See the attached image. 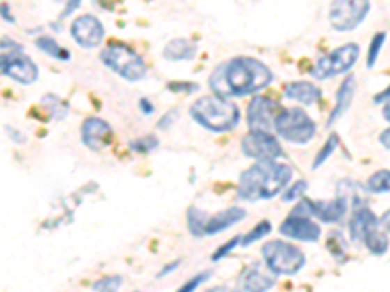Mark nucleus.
<instances>
[{
	"mask_svg": "<svg viewBox=\"0 0 390 292\" xmlns=\"http://www.w3.org/2000/svg\"><path fill=\"white\" fill-rule=\"evenodd\" d=\"M306 189H309V184H306L304 179H299V181H295V184H291L289 187H287V189H285V193H283V201H285V203H289V201H297V199L304 197Z\"/></svg>",
	"mask_w": 390,
	"mask_h": 292,
	"instance_id": "obj_33",
	"label": "nucleus"
},
{
	"mask_svg": "<svg viewBox=\"0 0 390 292\" xmlns=\"http://www.w3.org/2000/svg\"><path fill=\"white\" fill-rule=\"evenodd\" d=\"M338 145H340V138H338V135H330L328 136V140L324 143V146L320 148V152L316 154V158H314V162H312V170H318L328 158H330L334 152H336V148H338Z\"/></svg>",
	"mask_w": 390,
	"mask_h": 292,
	"instance_id": "obj_27",
	"label": "nucleus"
},
{
	"mask_svg": "<svg viewBox=\"0 0 390 292\" xmlns=\"http://www.w3.org/2000/svg\"><path fill=\"white\" fill-rule=\"evenodd\" d=\"M141 109H143V113H145V115H150V113L155 111V107L150 106V102H148V99H141Z\"/></svg>",
	"mask_w": 390,
	"mask_h": 292,
	"instance_id": "obj_46",
	"label": "nucleus"
},
{
	"mask_svg": "<svg viewBox=\"0 0 390 292\" xmlns=\"http://www.w3.org/2000/svg\"><path fill=\"white\" fill-rule=\"evenodd\" d=\"M102 63L109 67L114 72L127 80V82H139L146 76V65L143 58L136 55L131 47L123 43H109L100 53Z\"/></svg>",
	"mask_w": 390,
	"mask_h": 292,
	"instance_id": "obj_5",
	"label": "nucleus"
},
{
	"mask_svg": "<svg viewBox=\"0 0 390 292\" xmlns=\"http://www.w3.org/2000/svg\"><path fill=\"white\" fill-rule=\"evenodd\" d=\"M283 94H285V97H289L292 102H299V104H304V106H312L322 97L320 88L312 84V82H306V80H295V82L285 84Z\"/></svg>",
	"mask_w": 390,
	"mask_h": 292,
	"instance_id": "obj_19",
	"label": "nucleus"
},
{
	"mask_svg": "<svg viewBox=\"0 0 390 292\" xmlns=\"http://www.w3.org/2000/svg\"><path fill=\"white\" fill-rule=\"evenodd\" d=\"M0 49L2 51H8V53H24V47L16 43L12 38H2L0 39Z\"/></svg>",
	"mask_w": 390,
	"mask_h": 292,
	"instance_id": "obj_37",
	"label": "nucleus"
},
{
	"mask_svg": "<svg viewBox=\"0 0 390 292\" xmlns=\"http://www.w3.org/2000/svg\"><path fill=\"white\" fill-rule=\"evenodd\" d=\"M262 257L265 267L273 275H295L301 271L306 263L301 248H297L295 243L283 242V240L263 243Z\"/></svg>",
	"mask_w": 390,
	"mask_h": 292,
	"instance_id": "obj_6",
	"label": "nucleus"
},
{
	"mask_svg": "<svg viewBox=\"0 0 390 292\" xmlns=\"http://www.w3.org/2000/svg\"><path fill=\"white\" fill-rule=\"evenodd\" d=\"M275 286V275L270 269L254 263L248 265L238 277V289L246 292H267Z\"/></svg>",
	"mask_w": 390,
	"mask_h": 292,
	"instance_id": "obj_16",
	"label": "nucleus"
},
{
	"mask_svg": "<svg viewBox=\"0 0 390 292\" xmlns=\"http://www.w3.org/2000/svg\"><path fill=\"white\" fill-rule=\"evenodd\" d=\"M292 179V168L277 160H258L240 175L238 197L244 201H265L279 195Z\"/></svg>",
	"mask_w": 390,
	"mask_h": 292,
	"instance_id": "obj_2",
	"label": "nucleus"
},
{
	"mask_svg": "<svg viewBox=\"0 0 390 292\" xmlns=\"http://www.w3.org/2000/svg\"><path fill=\"white\" fill-rule=\"evenodd\" d=\"M168 88H170L172 92H185V94H194V92L199 90V86L194 84V82H170Z\"/></svg>",
	"mask_w": 390,
	"mask_h": 292,
	"instance_id": "obj_36",
	"label": "nucleus"
},
{
	"mask_svg": "<svg viewBox=\"0 0 390 292\" xmlns=\"http://www.w3.org/2000/svg\"><path fill=\"white\" fill-rule=\"evenodd\" d=\"M240 240H242V236H234L231 242H226L224 245H221V248L213 253V257H211V259H213V261H221L224 255H228V253L233 252L236 245H240Z\"/></svg>",
	"mask_w": 390,
	"mask_h": 292,
	"instance_id": "obj_35",
	"label": "nucleus"
},
{
	"mask_svg": "<svg viewBox=\"0 0 390 292\" xmlns=\"http://www.w3.org/2000/svg\"><path fill=\"white\" fill-rule=\"evenodd\" d=\"M273 72L265 63L254 57H233L214 68L209 76L213 94L221 97H240L258 94L272 84Z\"/></svg>",
	"mask_w": 390,
	"mask_h": 292,
	"instance_id": "obj_1",
	"label": "nucleus"
},
{
	"mask_svg": "<svg viewBox=\"0 0 390 292\" xmlns=\"http://www.w3.org/2000/svg\"><path fill=\"white\" fill-rule=\"evenodd\" d=\"M6 133H8V136L12 138V140H16L18 145H22V143H26V136H20L22 133L20 131H16L14 127H6Z\"/></svg>",
	"mask_w": 390,
	"mask_h": 292,
	"instance_id": "obj_42",
	"label": "nucleus"
},
{
	"mask_svg": "<svg viewBox=\"0 0 390 292\" xmlns=\"http://www.w3.org/2000/svg\"><path fill=\"white\" fill-rule=\"evenodd\" d=\"M197 55V47L189 39L178 38L172 39L162 51V57L166 60H192Z\"/></svg>",
	"mask_w": 390,
	"mask_h": 292,
	"instance_id": "obj_21",
	"label": "nucleus"
},
{
	"mask_svg": "<svg viewBox=\"0 0 390 292\" xmlns=\"http://www.w3.org/2000/svg\"><path fill=\"white\" fill-rule=\"evenodd\" d=\"M273 129L281 138L289 140L292 145H309L316 135V123L301 107L279 109Z\"/></svg>",
	"mask_w": 390,
	"mask_h": 292,
	"instance_id": "obj_4",
	"label": "nucleus"
},
{
	"mask_svg": "<svg viewBox=\"0 0 390 292\" xmlns=\"http://www.w3.org/2000/svg\"><path fill=\"white\" fill-rule=\"evenodd\" d=\"M211 275H213V273H211V271L199 273L197 277H194V279H189V281L185 282V284H184V286H182V289H180V291H182V292H192V291H195V289H199V286H201L203 282H207V281H209V279H211Z\"/></svg>",
	"mask_w": 390,
	"mask_h": 292,
	"instance_id": "obj_34",
	"label": "nucleus"
},
{
	"mask_svg": "<svg viewBox=\"0 0 390 292\" xmlns=\"http://www.w3.org/2000/svg\"><path fill=\"white\" fill-rule=\"evenodd\" d=\"M180 263H182V261H180V259H176L174 263H168V265H164V267H162V269L158 271V279H162V277H166L168 273L176 271V269L180 267Z\"/></svg>",
	"mask_w": 390,
	"mask_h": 292,
	"instance_id": "obj_40",
	"label": "nucleus"
},
{
	"mask_svg": "<svg viewBox=\"0 0 390 292\" xmlns=\"http://www.w3.org/2000/svg\"><path fill=\"white\" fill-rule=\"evenodd\" d=\"M379 143L382 146H384L387 150H390V127H389V129H384V131L380 133V135H379Z\"/></svg>",
	"mask_w": 390,
	"mask_h": 292,
	"instance_id": "obj_43",
	"label": "nucleus"
},
{
	"mask_svg": "<svg viewBox=\"0 0 390 292\" xmlns=\"http://www.w3.org/2000/svg\"><path fill=\"white\" fill-rule=\"evenodd\" d=\"M379 216L367 206H359L350 218V238L353 242L363 243L375 230H379Z\"/></svg>",
	"mask_w": 390,
	"mask_h": 292,
	"instance_id": "obj_17",
	"label": "nucleus"
},
{
	"mask_svg": "<svg viewBox=\"0 0 390 292\" xmlns=\"http://www.w3.org/2000/svg\"><path fill=\"white\" fill-rule=\"evenodd\" d=\"M369 10L370 0H334L328 18L336 31H351L367 18Z\"/></svg>",
	"mask_w": 390,
	"mask_h": 292,
	"instance_id": "obj_8",
	"label": "nucleus"
},
{
	"mask_svg": "<svg viewBox=\"0 0 390 292\" xmlns=\"http://www.w3.org/2000/svg\"><path fill=\"white\" fill-rule=\"evenodd\" d=\"M82 4V0H68L67 4H65V10H63V14H61V18H68L75 10L78 8Z\"/></svg>",
	"mask_w": 390,
	"mask_h": 292,
	"instance_id": "obj_38",
	"label": "nucleus"
},
{
	"mask_svg": "<svg viewBox=\"0 0 390 292\" xmlns=\"http://www.w3.org/2000/svg\"><path fill=\"white\" fill-rule=\"evenodd\" d=\"M365 189L369 193H390V170H377L370 174Z\"/></svg>",
	"mask_w": 390,
	"mask_h": 292,
	"instance_id": "obj_23",
	"label": "nucleus"
},
{
	"mask_svg": "<svg viewBox=\"0 0 390 292\" xmlns=\"http://www.w3.org/2000/svg\"><path fill=\"white\" fill-rule=\"evenodd\" d=\"M270 232H272V224L267 222V220H262V222L256 224L250 232L244 234L242 240H240V245H250V243L258 242V240L265 238V236H267Z\"/></svg>",
	"mask_w": 390,
	"mask_h": 292,
	"instance_id": "obj_29",
	"label": "nucleus"
},
{
	"mask_svg": "<svg viewBox=\"0 0 390 292\" xmlns=\"http://www.w3.org/2000/svg\"><path fill=\"white\" fill-rule=\"evenodd\" d=\"M121 284H123V279H121L119 275H106V277L98 279V281L92 284V291L114 292V291H117V289H119Z\"/></svg>",
	"mask_w": 390,
	"mask_h": 292,
	"instance_id": "obj_31",
	"label": "nucleus"
},
{
	"mask_svg": "<svg viewBox=\"0 0 390 292\" xmlns=\"http://www.w3.org/2000/svg\"><path fill=\"white\" fill-rule=\"evenodd\" d=\"M353 97H355V76L351 74V76L343 78V82H341L338 92H336V106L332 109L330 119H328V127L334 125V123L350 109L351 104H353Z\"/></svg>",
	"mask_w": 390,
	"mask_h": 292,
	"instance_id": "obj_20",
	"label": "nucleus"
},
{
	"mask_svg": "<svg viewBox=\"0 0 390 292\" xmlns=\"http://www.w3.org/2000/svg\"><path fill=\"white\" fill-rule=\"evenodd\" d=\"M80 135H82V145L88 146L92 152H102L111 143L114 129L100 117H88L80 127Z\"/></svg>",
	"mask_w": 390,
	"mask_h": 292,
	"instance_id": "obj_15",
	"label": "nucleus"
},
{
	"mask_svg": "<svg viewBox=\"0 0 390 292\" xmlns=\"http://www.w3.org/2000/svg\"><path fill=\"white\" fill-rule=\"evenodd\" d=\"M2 74L12 78L18 84H33L39 76L38 65L24 53H6V60L2 67Z\"/></svg>",
	"mask_w": 390,
	"mask_h": 292,
	"instance_id": "obj_14",
	"label": "nucleus"
},
{
	"mask_svg": "<svg viewBox=\"0 0 390 292\" xmlns=\"http://www.w3.org/2000/svg\"><path fill=\"white\" fill-rule=\"evenodd\" d=\"M328 250H330V253L336 259L345 261V257H348V243L341 238L340 232L330 234V238H328Z\"/></svg>",
	"mask_w": 390,
	"mask_h": 292,
	"instance_id": "obj_30",
	"label": "nucleus"
},
{
	"mask_svg": "<svg viewBox=\"0 0 390 292\" xmlns=\"http://www.w3.org/2000/svg\"><path fill=\"white\" fill-rule=\"evenodd\" d=\"M36 47H38L41 53H45V55H49V57L53 58H58V60H68V58H70V53H68L67 49L61 47L55 39L47 38V35H41V38L36 39Z\"/></svg>",
	"mask_w": 390,
	"mask_h": 292,
	"instance_id": "obj_22",
	"label": "nucleus"
},
{
	"mask_svg": "<svg viewBox=\"0 0 390 292\" xmlns=\"http://www.w3.org/2000/svg\"><path fill=\"white\" fill-rule=\"evenodd\" d=\"M242 152L254 160H277L283 156L279 140L270 131H250L242 138Z\"/></svg>",
	"mask_w": 390,
	"mask_h": 292,
	"instance_id": "obj_10",
	"label": "nucleus"
},
{
	"mask_svg": "<svg viewBox=\"0 0 390 292\" xmlns=\"http://www.w3.org/2000/svg\"><path fill=\"white\" fill-rule=\"evenodd\" d=\"M363 245H365V248L369 250V253H373V255H384L390 248L389 236L379 228V230H375V232L370 234L369 238L363 242Z\"/></svg>",
	"mask_w": 390,
	"mask_h": 292,
	"instance_id": "obj_24",
	"label": "nucleus"
},
{
	"mask_svg": "<svg viewBox=\"0 0 390 292\" xmlns=\"http://www.w3.org/2000/svg\"><path fill=\"white\" fill-rule=\"evenodd\" d=\"M361 57V47L357 43H345L341 47L334 49L328 55H322L314 67H312L311 74L318 80H328V78L338 76V74H345L348 70L355 67V63Z\"/></svg>",
	"mask_w": 390,
	"mask_h": 292,
	"instance_id": "obj_7",
	"label": "nucleus"
},
{
	"mask_svg": "<svg viewBox=\"0 0 390 292\" xmlns=\"http://www.w3.org/2000/svg\"><path fill=\"white\" fill-rule=\"evenodd\" d=\"M379 222H380V226H382V228L387 230V232H390V209L387 211V213L382 214V216H380Z\"/></svg>",
	"mask_w": 390,
	"mask_h": 292,
	"instance_id": "obj_45",
	"label": "nucleus"
},
{
	"mask_svg": "<svg viewBox=\"0 0 390 292\" xmlns=\"http://www.w3.org/2000/svg\"><path fill=\"white\" fill-rule=\"evenodd\" d=\"M292 213L314 216L320 222H340L343 214L348 213V197L340 195L330 201H311L306 197H301V203L292 209Z\"/></svg>",
	"mask_w": 390,
	"mask_h": 292,
	"instance_id": "obj_9",
	"label": "nucleus"
},
{
	"mask_svg": "<svg viewBox=\"0 0 390 292\" xmlns=\"http://www.w3.org/2000/svg\"><path fill=\"white\" fill-rule=\"evenodd\" d=\"M389 99H390V86L387 88V90L379 92V94H375V97H373V102H375L377 106L384 104V102H389Z\"/></svg>",
	"mask_w": 390,
	"mask_h": 292,
	"instance_id": "obj_41",
	"label": "nucleus"
},
{
	"mask_svg": "<svg viewBox=\"0 0 390 292\" xmlns=\"http://www.w3.org/2000/svg\"><path fill=\"white\" fill-rule=\"evenodd\" d=\"M0 18L4 19V22H8V24H16V18L12 16L8 4H0Z\"/></svg>",
	"mask_w": 390,
	"mask_h": 292,
	"instance_id": "obj_39",
	"label": "nucleus"
},
{
	"mask_svg": "<svg viewBox=\"0 0 390 292\" xmlns=\"http://www.w3.org/2000/svg\"><path fill=\"white\" fill-rule=\"evenodd\" d=\"M70 35H72V39L77 41L80 47L94 49L102 45L106 31H104V26H102V22L96 16L82 14V16L72 19V24H70Z\"/></svg>",
	"mask_w": 390,
	"mask_h": 292,
	"instance_id": "obj_11",
	"label": "nucleus"
},
{
	"mask_svg": "<svg viewBox=\"0 0 390 292\" xmlns=\"http://www.w3.org/2000/svg\"><path fill=\"white\" fill-rule=\"evenodd\" d=\"M382 119L390 123V99L389 102H384V107H382Z\"/></svg>",
	"mask_w": 390,
	"mask_h": 292,
	"instance_id": "obj_47",
	"label": "nucleus"
},
{
	"mask_svg": "<svg viewBox=\"0 0 390 292\" xmlns=\"http://www.w3.org/2000/svg\"><path fill=\"white\" fill-rule=\"evenodd\" d=\"M189 113L195 121L213 133L233 131L240 123V109L236 104L228 102V97L203 96L189 107Z\"/></svg>",
	"mask_w": 390,
	"mask_h": 292,
	"instance_id": "obj_3",
	"label": "nucleus"
},
{
	"mask_svg": "<svg viewBox=\"0 0 390 292\" xmlns=\"http://www.w3.org/2000/svg\"><path fill=\"white\" fill-rule=\"evenodd\" d=\"M158 145H160V140H158L155 135H145L141 136V138H136V140H133V143L129 145V148L135 150V152H150V150H156Z\"/></svg>",
	"mask_w": 390,
	"mask_h": 292,
	"instance_id": "obj_32",
	"label": "nucleus"
},
{
	"mask_svg": "<svg viewBox=\"0 0 390 292\" xmlns=\"http://www.w3.org/2000/svg\"><path fill=\"white\" fill-rule=\"evenodd\" d=\"M384 41H387V33H384V31H379V33L373 35L369 51H367V68H373L375 65H377V58H379L380 51H382Z\"/></svg>",
	"mask_w": 390,
	"mask_h": 292,
	"instance_id": "obj_28",
	"label": "nucleus"
},
{
	"mask_svg": "<svg viewBox=\"0 0 390 292\" xmlns=\"http://www.w3.org/2000/svg\"><path fill=\"white\" fill-rule=\"evenodd\" d=\"M244 218H246V211L238 209V206H231V209L219 211L217 214L207 218V222H205V236H213V234L223 232V230L231 228L234 224H238Z\"/></svg>",
	"mask_w": 390,
	"mask_h": 292,
	"instance_id": "obj_18",
	"label": "nucleus"
},
{
	"mask_svg": "<svg viewBox=\"0 0 390 292\" xmlns=\"http://www.w3.org/2000/svg\"><path fill=\"white\" fill-rule=\"evenodd\" d=\"M41 104H43V107L47 109L49 115L53 117V119H65V117H67L68 106L61 99V97L53 96V94H47V96H43Z\"/></svg>",
	"mask_w": 390,
	"mask_h": 292,
	"instance_id": "obj_26",
	"label": "nucleus"
},
{
	"mask_svg": "<svg viewBox=\"0 0 390 292\" xmlns=\"http://www.w3.org/2000/svg\"><path fill=\"white\" fill-rule=\"evenodd\" d=\"M279 232L285 238L299 240V242H318L320 240V226L306 214L291 213L279 226Z\"/></svg>",
	"mask_w": 390,
	"mask_h": 292,
	"instance_id": "obj_12",
	"label": "nucleus"
},
{
	"mask_svg": "<svg viewBox=\"0 0 390 292\" xmlns=\"http://www.w3.org/2000/svg\"><path fill=\"white\" fill-rule=\"evenodd\" d=\"M279 106L265 96H256L248 106V127L250 131H272Z\"/></svg>",
	"mask_w": 390,
	"mask_h": 292,
	"instance_id": "obj_13",
	"label": "nucleus"
},
{
	"mask_svg": "<svg viewBox=\"0 0 390 292\" xmlns=\"http://www.w3.org/2000/svg\"><path fill=\"white\" fill-rule=\"evenodd\" d=\"M174 117H176V111H170V113H166V117L158 123V129H168V127L174 123Z\"/></svg>",
	"mask_w": 390,
	"mask_h": 292,
	"instance_id": "obj_44",
	"label": "nucleus"
},
{
	"mask_svg": "<svg viewBox=\"0 0 390 292\" xmlns=\"http://www.w3.org/2000/svg\"><path fill=\"white\" fill-rule=\"evenodd\" d=\"M207 214L199 209L192 206L187 211V226H189V232L194 234L195 238H203L205 236V222H207Z\"/></svg>",
	"mask_w": 390,
	"mask_h": 292,
	"instance_id": "obj_25",
	"label": "nucleus"
},
{
	"mask_svg": "<svg viewBox=\"0 0 390 292\" xmlns=\"http://www.w3.org/2000/svg\"><path fill=\"white\" fill-rule=\"evenodd\" d=\"M57 2H63V4H67L68 0H57Z\"/></svg>",
	"mask_w": 390,
	"mask_h": 292,
	"instance_id": "obj_48",
	"label": "nucleus"
}]
</instances>
